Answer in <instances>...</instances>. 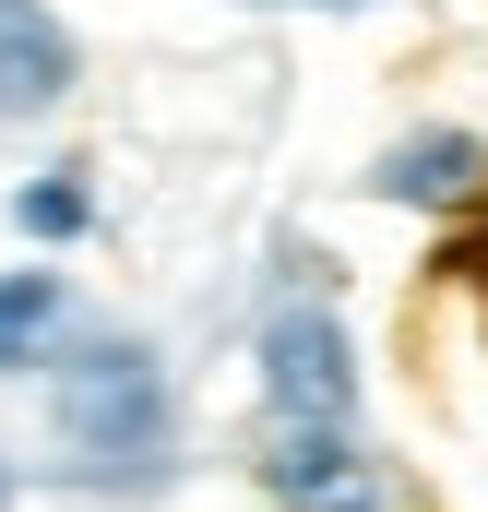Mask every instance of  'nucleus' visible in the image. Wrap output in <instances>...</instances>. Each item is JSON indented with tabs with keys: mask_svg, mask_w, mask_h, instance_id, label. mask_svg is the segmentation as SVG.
I'll return each instance as SVG.
<instances>
[{
	"mask_svg": "<svg viewBox=\"0 0 488 512\" xmlns=\"http://www.w3.org/2000/svg\"><path fill=\"white\" fill-rule=\"evenodd\" d=\"M60 274H0V370H36L48 334H60Z\"/></svg>",
	"mask_w": 488,
	"mask_h": 512,
	"instance_id": "nucleus-6",
	"label": "nucleus"
},
{
	"mask_svg": "<svg viewBox=\"0 0 488 512\" xmlns=\"http://www.w3.org/2000/svg\"><path fill=\"white\" fill-rule=\"evenodd\" d=\"M48 405H60V441L96 453V465H155V453H167V417H179V405H167V370H155V346H120V334L84 346V358L60 370Z\"/></svg>",
	"mask_w": 488,
	"mask_h": 512,
	"instance_id": "nucleus-1",
	"label": "nucleus"
},
{
	"mask_svg": "<svg viewBox=\"0 0 488 512\" xmlns=\"http://www.w3.org/2000/svg\"><path fill=\"white\" fill-rule=\"evenodd\" d=\"M477 274H488V191H477Z\"/></svg>",
	"mask_w": 488,
	"mask_h": 512,
	"instance_id": "nucleus-8",
	"label": "nucleus"
},
{
	"mask_svg": "<svg viewBox=\"0 0 488 512\" xmlns=\"http://www.w3.org/2000/svg\"><path fill=\"white\" fill-rule=\"evenodd\" d=\"M322 12H369V0H322Z\"/></svg>",
	"mask_w": 488,
	"mask_h": 512,
	"instance_id": "nucleus-9",
	"label": "nucleus"
},
{
	"mask_svg": "<svg viewBox=\"0 0 488 512\" xmlns=\"http://www.w3.org/2000/svg\"><path fill=\"white\" fill-rule=\"evenodd\" d=\"M262 405L274 417H358V346L334 298H274L262 310Z\"/></svg>",
	"mask_w": 488,
	"mask_h": 512,
	"instance_id": "nucleus-3",
	"label": "nucleus"
},
{
	"mask_svg": "<svg viewBox=\"0 0 488 512\" xmlns=\"http://www.w3.org/2000/svg\"><path fill=\"white\" fill-rule=\"evenodd\" d=\"M12 215H24V227H36V239H84V215H96V203H84V179H72V167H60V179H36V191H24V203H12Z\"/></svg>",
	"mask_w": 488,
	"mask_h": 512,
	"instance_id": "nucleus-7",
	"label": "nucleus"
},
{
	"mask_svg": "<svg viewBox=\"0 0 488 512\" xmlns=\"http://www.w3.org/2000/svg\"><path fill=\"white\" fill-rule=\"evenodd\" d=\"M60 96H72V36L36 24V12H0V120L60 108Z\"/></svg>",
	"mask_w": 488,
	"mask_h": 512,
	"instance_id": "nucleus-5",
	"label": "nucleus"
},
{
	"mask_svg": "<svg viewBox=\"0 0 488 512\" xmlns=\"http://www.w3.org/2000/svg\"><path fill=\"white\" fill-rule=\"evenodd\" d=\"M0 12H24V0H0Z\"/></svg>",
	"mask_w": 488,
	"mask_h": 512,
	"instance_id": "nucleus-10",
	"label": "nucleus"
},
{
	"mask_svg": "<svg viewBox=\"0 0 488 512\" xmlns=\"http://www.w3.org/2000/svg\"><path fill=\"white\" fill-rule=\"evenodd\" d=\"M369 191L405 203V215H465V203L488 191V143H477V131H453V120H441V131H405V143L369 167Z\"/></svg>",
	"mask_w": 488,
	"mask_h": 512,
	"instance_id": "nucleus-4",
	"label": "nucleus"
},
{
	"mask_svg": "<svg viewBox=\"0 0 488 512\" xmlns=\"http://www.w3.org/2000/svg\"><path fill=\"white\" fill-rule=\"evenodd\" d=\"M0 489H12V477H0Z\"/></svg>",
	"mask_w": 488,
	"mask_h": 512,
	"instance_id": "nucleus-11",
	"label": "nucleus"
},
{
	"mask_svg": "<svg viewBox=\"0 0 488 512\" xmlns=\"http://www.w3.org/2000/svg\"><path fill=\"white\" fill-rule=\"evenodd\" d=\"M262 489L286 512H417L405 477L358 441V417H274L262 429Z\"/></svg>",
	"mask_w": 488,
	"mask_h": 512,
	"instance_id": "nucleus-2",
	"label": "nucleus"
}]
</instances>
